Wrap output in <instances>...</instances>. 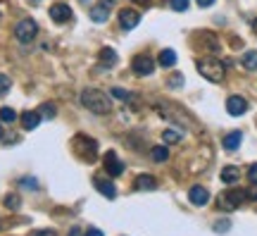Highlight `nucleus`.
<instances>
[{
  "instance_id": "1",
  "label": "nucleus",
  "mask_w": 257,
  "mask_h": 236,
  "mask_svg": "<svg viewBox=\"0 0 257 236\" xmlns=\"http://www.w3.org/2000/svg\"><path fill=\"white\" fill-rule=\"evenodd\" d=\"M81 105H84L86 110H91L93 115H110V112H112L110 98H107L103 91H98V88H86L84 93H81Z\"/></svg>"
},
{
  "instance_id": "2",
  "label": "nucleus",
  "mask_w": 257,
  "mask_h": 236,
  "mask_svg": "<svg viewBox=\"0 0 257 236\" xmlns=\"http://www.w3.org/2000/svg\"><path fill=\"white\" fill-rule=\"evenodd\" d=\"M198 72H200L205 79L219 84L226 74V64L219 62V60H214V57H207V60H198Z\"/></svg>"
},
{
  "instance_id": "3",
  "label": "nucleus",
  "mask_w": 257,
  "mask_h": 236,
  "mask_svg": "<svg viewBox=\"0 0 257 236\" xmlns=\"http://www.w3.org/2000/svg\"><path fill=\"white\" fill-rule=\"evenodd\" d=\"M248 201V191H241V189H231V191H224L219 198H217V205L222 210H236L241 208V203Z\"/></svg>"
},
{
  "instance_id": "4",
  "label": "nucleus",
  "mask_w": 257,
  "mask_h": 236,
  "mask_svg": "<svg viewBox=\"0 0 257 236\" xmlns=\"http://www.w3.org/2000/svg\"><path fill=\"white\" fill-rule=\"evenodd\" d=\"M36 33H38V24L33 19H19L14 24V36L19 43H31Z\"/></svg>"
},
{
  "instance_id": "5",
  "label": "nucleus",
  "mask_w": 257,
  "mask_h": 236,
  "mask_svg": "<svg viewBox=\"0 0 257 236\" xmlns=\"http://www.w3.org/2000/svg\"><path fill=\"white\" fill-rule=\"evenodd\" d=\"M74 148L81 153V158L84 160H96L98 158V143L93 139H88V136H84V134H79L74 139Z\"/></svg>"
},
{
  "instance_id": "6",
  "label": "nucleus",
  "mask_w": 257,
  "mask_h": 236,
  "mask_svg": "<svg viewBox=\"0 0 257 236\" xmlns=\"http://www.w3.org/2000/svg\"><path fill=\"white\" fill-rule=\"evenodd\" d=\"M131 69H133V74L148 76L155 72V60H152L150 55H136L133 62H131Z\"/></svg>"
},
{
  "instance_id": "7",
  "label": "nucleus",
  "mask_w": 257,
  "mask_h": 236,
  "mask_svg": "<svg viewBox=\"0 0 257 236\" xmlns=\"http://www.w3.org/2000/svg\"><path fill=\"white\" fill-rule=\"evenodd\" d=\"M50 17H53V21H57V24H64V21H69L74 17V12H72V7H69L67 2H55L53 7H50Z\"/></svg>"
},
{
  "instance_id": "8",
  "label": "nucleus",
  "mask_w": 257,
  "mask_h": 236,
  "mask_svg": "<svg viewBox=\"0 0 257 236\" xmlns=\"http://www.w3.org/2000/svg\"><path fill=\"white\" fill-rule=\"evenodd\" d=\"M138 21H140V14L136 10H128V7H124V10L119 12V26L122 29H136L138 26Z\"/></svg>"
},
{
  "instance_id": "9",
  "label": "nucleus",
  "mask_w": 257,
  "mask_h": 236,
  "mask_svg": "<svg viewBox=\"0 0 257 236\" xmlns=\"http://www.w3.org/2000/svg\"><path fill=\"white\" fill-rule=\"evenodd\" d=\"M105 170H107L110 177H119V174L124 172V162L117 158V153H115V150H110V153L105 155Z\"/></svg>"
},
{
  "instance_id": "10",
  "label": "nucleus",
  "mask_w": 257,
  "mask_h": 236,
  "mask_svg": "<svg viewBox=\"0 0 257 236\" xmlns=\"http://www.w3.org/2000/svg\"><path fill=\"white\" fill-rule=\"evenodd\" d=\"M226 110H229V115H234V117H241L243 112L248 110V100L241 96H231L226 100Z\"/></svg>"
},
{
  "instance_id": "11",
  "label": "nucleus",
  "mask_w": 257,
  "mask_h": 236,
  "mask_svg": "<svg viewBox=\"0 0 257 236\" xmlns=\"http://www.w3.org/2000/svg\"><path fill=\"white\" fill-rule=\"evenodd\" d=\"M188 198H191L193 205H207L210 203V191L205 186H193L188 191Z\"/></svg>"
},
{
  "instance_id": "12",
  "label": "nucleus",
  "mask_w": 257,
  "mask_h": 236,
  "mask_svg": "<svg viewBox=\"0 0 257 236\" xmlns=\"http://www.w3.org/2000/svg\"><path fill=\"white\" fill-rule=\"evenodd\" d=\"M133 186H136L138 191H155V189H157V179L150 177V174H138Z\"/></svg>"
},
{
  "instance_id": "13",
  "label": "nucleus",
  "mask_w": 257,
  "mask_h": 236,
  "mask_svg": "<svg viewBox=\"0 0 257 236\" xmlns=\"http://www.w3.org/2000/svg\"><path fill=\"white\" fill-rule=\"evenodd\" d=\"M38 124H41V112H38V110H36V112L31 110V112H24V115H21V127L26 129V131H33Z\"/></svg>"
},
{
  "instance_id": "14",
  "label": "nucleus",
  "mask_w": 257,
  "mask_h": 236,
  "mask_svg": "<svg viewBox=\"0 0 257 236\" xmlns=\"http://www.w3.org/2000/svg\"><path fill=\"white\" fill-rule=\"evenodd\" d=\"M96 189L103 193L105 198H110V201H112V198H117V186H115L112 182H105V179H96Z\"/></svg>"
},
{
  "instance_id": "15",
  "label": "nucleus",
  "mask_w": 257,
  "mask_h": 236,
  "mask_svg": "<svg viewBox=\"0 0 257 236\" xmlns=\"http://www.w3.org/2000/svg\"><path fill=\"white\" fill-rule=\"evenodd\" d=\"M241 141H243V131H231V134L224 136L222 146H224V150H236L241 146Z\"/></svg>"
},
{
  "instance_id": "16",
  "label": "nucleus",
  "mask_w": 257,
  "mask_h": 236,
  "mask_svg": "<svg viewBox=\"0 0 257 236\" xmlns=\"http://www.w3.org/2000/svg\"><path fill=\"white\" fill-rule=\"evenodd\" d=\"M238 179H241V172H238V167L229 165V167H224V170H222V182H224V184H236Z\"/></svg>"
},
{
  "instance_id": "17",
  "label": "nucleus",
  "mask_w": 257,
  "mask_h": 236,
  "mask_svg": "<svg viewBox=\"0 0 257 236\" xmlns=\"http://www.w3.org/2000/svg\"><path fill=\"white\" fill-rule=\"evenodd\" d=\"M162 139H164L167 146H169V143H179V141L183 139V131L181 129H167V131H162Z\"/></svg>"
},
{
  "instance_id": "18",
  "label": "nucleus",
  "mask_w": 257,
  "mask_h": 236,
  "mask_svg": "<svg viewBox=\"0 0 257 236\" xmlns=\"http://www.w3.org/2000/svg\"><path fill=\"white\" fill-rule=\"evenodd\" d=\"M157 62H160L162 67H174V64H176V53H174L171 48H164L160 53V60H157Z\"/></svg>"
},
{
  "instance_id": "19",
  "label": "nucleus",
  "mask_w": 257,
  "mask_h": 236,
  "mask_svg": "<svg viewBox=\"0 0 257 236\" xmlns=\"http://www.w3.org/2000/svg\"><path fill=\"white\" fill-rule=\"evenodd\" d=\"M107 17H110V10H107V7H103V5H96V7L91 10V19L96 21V24L107 21Z\"/></svg>"
},
{
  "instance_id": "20",
  "label": "nucleus",
  "mask_w": 257,
  "mask_h": 236,
  "mask_svg": "<svg viewBox=\"0 0 257 236\" xmlns=\"http://www.w3.org/2000/svg\"><path fill=\"white\" fill-rule=\"evenodd\" d=\"M150 158H152L155 162L169 160V148H167V146H155V148L150 150Z\"/></svg>"
},
{
  "instance_id": "21",
  "label": "nucleus",
  "mask_w": 257,
  "mask_h": 236,
  "mask_svg": "<svg viewBox=\"0 0 257 236\" xmlns=\"http://www.w3.org/2000/svg\"><path fill=\"white\" fill-rule=\"evenodd\" d=\"M100 62L105 64V67L117 64V53H115L112 48H103V50H100Z\"/></svg>"
},
{
  "instance_id": "22",
  "label": "nucleus",
  "mask_w": 257,
  "mask_h": 236,
  "mask_svg": "<svg viewBox=\"0 0 257 236\" xmlns=\"http://www.w3.org/2000/svg\"><path fill=\"white\" fill-rule=\"evenodd\" d=\"M243 67L246 69H257V50H248L243 55Z\"/></svg>"
},
{
  "instance_id": "23",
  "label": "nucleus",
  "mask_w": 257,
  "mask_h": 236,
  "mask_svg": "<svg viewBox=\"0 0 257 236\" xmlns=\"http://www.w3.org/2000/svg\"><path fill=\"white\" fill-rule=\"evenodd\" d=\"M17 119V112L12 110V107H0V122H7V124H12Z\"/></svg>"
},
{
  "instance_id": "24",
  "label": "nucleus",
  "mask_w": 257,
  "mask_h": 236,
  "mask_svg": "<svg viewBox=\"0 0 257 236\" xmlns=\"http://www.w3.org/2000/svg\"><path fill=\"white\" fill-rule=\"evenodd\" d=\"M55 110L57 107L53 105V103H45V105L38 107V112H41V117H55Z\"/></svg>"
},
{
  "instance_id": "25",
  "label": "nucleus",
  "mask_w": 257,
  "mask_h": 236,
  "mask_svg": "<svg viewBox=\"0 0 257 236\" xmlns=\"http://www.w3.org/2000/svg\"><path fill=\"white\" fill-rule=\"evenodd\" d=\"M10 86H12L10 76H7V74H0V96H5V93L10 91Z\"/></svg>"
},
{
  "instance_id": "26",
  "label": "nucleus",
  "mask_w": 257,
  "mask_h": 236,
  "mask_svg": "<svg viewBox=\"0 0 257 236\" xmlns=\"http://www.w3.org/2000/svg\"><path fill=\"white\" fill-rule=\"evenodd\" d=\"M169 5H171V10H176V12L188 10V0H169Z\"/></svg>"
},
{
  "instance_id": "27",
  "label": "nucleus",
  "mask_w": 257,
  "mask_h": 236,
  "mask_svg": "<svg viewBox=\"0 0 257 236\" xmlns=\"http://www.w3.org/2000/svg\"><path fill=\"white\" fill-rule=\"evenodd\" d=\"M110 93L117 98V100H128V98H131V93H128V91H124V88H117V86H115Z\"/></svg>"
},
{
  "instance_id": "28",
  "label": "nucleus",
  "mask_w": 257,
  "mask_h": 236,
  "mask_svg": "<svg viewBox=\"0 0 257 236\" xmlns=\"http://www.w3.org/2000/svg\"><path fill=\"white\" fill-rule=\"evenodd\" d=\"M19 203H21L19 196H14V193H12V196H5V205H7L10 210H14V208H17Z\"/></svg>"
},
{
  "instance_id": "29",
  "label": "nucleus",
  "mask_w": 257,
  "mask_h": 236,
  "mask_svg": "<svg viewBox=\"0 0 257 236\" xmlns=\"http://www.w3.org/2000/svg\"><path fill=\"white\" fill-rule=\"evenodd\" d=\"M19 186H29L31 191H36V189H38V182H36V179H29V177H24V179H19Z\"/></svg>"
},
{
  "instance_id": "30",
  "label": "nucleus",
  "mask_w": 257,
  "mask_h": 236,
  "mask_svg": "<svg viewBox=\"0 0 257 236\" xmlns=\"http://www.w3.org/2000/svg\"><path fill=\"white\" fill-rule=\"evenodd\" d=\"M248 182L257 186V162L255 165H250V170H248Z\"/></svg>"
},
{
  "instance_id": "31",
  "label": "nucleus",
  "mask_w": 257,
  "mask_h": 236,
  "mask_svg": "<svg viewBox=\"0 0 257 236\" xmlns=\"http://www.w3.org/2000/svg\"><path fill=\"white\" fill-rule=\"evenodd\" d=\"M229 227H231V225H229L226 220H224V222H217V225H214V232H219V234H224V232H229Z\"/></svg>"
},
{
  "instance_id": "32",
  "label": "nucleus",
  "mask_w": 257,
  "mask_h": 236,
  "mask_svg": "<svg viewBox=\"0 0 257 236\" xmlns=\"http://www.w3.org/2000/svg\"><path fill=\"white\" fill-rule=\"evenodd\" d=\"M31 236H57V234H55L53 229H38V232H33Z\"/></svg>"
},
{
  "instance_id": "33",
  "label": "nucleus",
  "mask_w": 257,
  "mask_h": 236,
  "mask_svg": "<svg viewBox=\"0 0 257 236\" xmlns=\"http://www.w3.org/2000/svg\"><path fill=\"white\" fill-rule=\"evenodd\" d=\"M86 236H105V234H103L100 229H96V227H91V229L86 232Z\"/></svg>"
},
{
  "instance_id": "34",
  "label": "nucleus",
  "mask_w": 257,
  "mask_h": 236,
  "mask_svg": "<svg viewBox=\"0 0 257 236\" xmlns=\"http://www.w3.org/2000/svg\"><path fill=\"white\" fill-rule=\"evenodd\" d=\"M169 84H171V86H181V84H183V79H181V76H171Z\"/></svg>"
},
{
  "instance_id": "35",
  "label": "nucleus",
  "mask_w": 257,
  "mask_h": 236,
  "mask_svg": "<svg viewBox=\"0 0 257 236\" xmlns=\"http://www.w3.org/2000/svg\"><path fill=\"white\" fill-rule=\"evenodd\" d=\"M198 5L200 7H210V5H214V0H198Z\"/></svg>"
},
{
  "instance_id": "36",
  "label": "nucleus",
  "mask_w": 257,
  "mask_h": 236,
  "mask_svg": "<svg viewBox=\"0 0 257 236\" xmlns=\"http://www.w3.org/2000/svg\"><path fill=\"white\" fill-rule=\"evenodd\" d=\"M115 2H117V0H103V2H100V5H103V7H107V10H110V7H112V5H115Z\"/></svg>"
},
{
  "instance_id": "37",
  "label": "nucleus",
  "mask_w": 257,
  "mask_h": 236,
  "mask_svg": "<svg viewBox=\"0 0 257 236\" xmlns=\"http://www.w3.org/2000/svg\"><path fill=\"white\" fill-rule=\"evenodd\" d=\"M133 2H138V5H150V0H133Z\"/></svg>"
},
{
  "instance_id": "38",
  "label": "nucleus",
  "mask_w": 257,
  "mask_h": 236,
  "mask_svg": "<svg viewBox=\"0 0 257 236\" xmlns=\"http://www.w3.org/2000/svg\"><path fill=\"white\" fill-rule=\"evenodd\" d=\"M69 236H81V232H79V229H72V234Z\"/></svg>"
},
{
  "instance_id": "39",
  "label": "nucleus",
  "mask_w": 257,
  "mask_h": 236,
  "mask_svg": "<svg viewBox=\"0 0 257 236\" xmlns=\"http://www.w3.org/2000/svg\"><path fill=\"white\" fill-rule=\"evenodd\" d=\"M253 31H255V33H257V19H255V21H253Z\"/></svg>"
},
{
  "instance_id": "40",
  "label": "nucleus",
  "mask_w": 257,
  "mask_h": 236,
  "mask_svg": "<svg viewBox=\"0 0 257 236\" xmlns=\"http://www.w3.org/2000/svg\"><path fill=\"white\" fill-rule=\"evenodd\" d=\"M0 139H2V127H0Z\"/></svg>"
}]
</instances>
